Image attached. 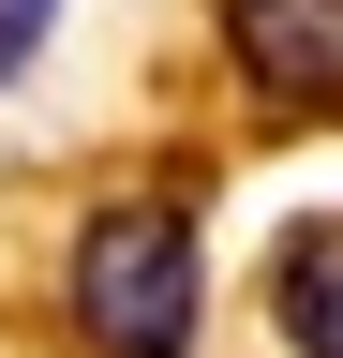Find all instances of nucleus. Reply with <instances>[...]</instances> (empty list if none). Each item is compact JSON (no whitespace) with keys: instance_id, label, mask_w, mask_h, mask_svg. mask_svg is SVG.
I'll return each instance as SVG.
<instances>
[{"instance_id":"obj_1","label":"nucleus","mask_w":343,"mask_h":358,"mask_svg":"<svg viewBox=\"0 0 343 358\" xmlns=\"http://www.w3.org/2000/svg\"><path fill=\"white\" fill-rule=\"evenodd\" d=\"M194 224L180 209H105L90 239H75V329L105 358H180L194 343Z\"/></svg>"},{"instance_id":"obj_2","label":"nucleus","mask_w":343,"mask_h":358,"mask_svg":"<svg viewBox=\"0 0 343 358\" xmlns=\"http://www.w3.org/2000/svg\"><path fill=\"white\" fill-rule=\"evenodd\" d=\"M224 60L284 120H343V0H224Z\"/></svg>"},{"instance_id":"obj_3","label":"nucleus","mask_w":343,"mask_h":358,"mask_svg":"<svg viewBox=\"0 0 343 358\" xmlns=\"http://www.w3.org/2000/svg\"><path fill=\"white\" fill-rule=\"evenodd\" d=\"M269 313H284L298 358H343V209L284 224V254H269Z\"/></svg>"},{"instance_id":"obj_4","label":"nucleus","mask_w":343,"mask_h":358,"mask_svg":"<svg viewBox=\"0 0 343 358\" xmlns=\"http://www.w3.org/2000/svg\"><path fill=\"white\" fill-rule=\"evenodd\" d=\"M45 15H60V0H0V75H15L30 45H45Z\"/></svg>"}]
</instances>
